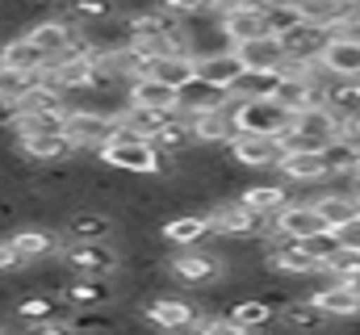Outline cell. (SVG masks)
<instances>
[{"label":"cell","instance_id":"obj_1","mask_svg":"<svg viewBox=\"0 0 360 335\" xmlns=\"http://www.w3.org/2000/svg\"><path fill=\"white\" fill-rule=\"evenodd\" d=\"M340 134H344V118L331 105H314V109L293 113L289 134H285V151H327Z\"/></svg>","mask_w":360,"mask_h":335},{"label":"cell","instance_id":"obj_2","mask_svg":"<svg viewBox=\"0 0 360 335\" xmlns=\"http://www.w3.org/2000/svg\"><path fill=\"white\" fill-rule=\"evenodd\" d=\"M101 164L113 172H130V176H168L172 172V160L155 143H109L101 151Z\"/></svg>","mask_w":360,"mask_h":335},{"label":"cell","instance_id":"obj_3","mask_svg":"<svg viewBox=\"0 0 360 335\" xmlns=\"http://www.w3.org/2000/svg\"><path fill=\"white\" fill-rule=\"evenodd\" d=\"M231 118H235L239 134H272V139H285L289 122H293V113L281 109L276 101H239V96H235Z\"/></svg>","mask_w":360,"mask_h":335},{"label":"cell","instance_id":"obj_4","mask_svg":"<svg viewBox=\"0 0 360 335\" xmlns=\"http://www.w3.org/2000/svg\"><path fill=\"white\" fill-rule=\"evenodd\" d=\"M117 134V122L109 113H96V109H72L68 118V139L76 151H105Z\"/></svg>","mask_w":360,"mask_h":335},{"label":"cell","instance_id":"obj_5","mask_svg":"<svg viewBox=\"0 0 360 335\" xmlns=\"http://www.w3.org/2000/svg\"><path fill=\"white\" fill-rule=\"evenodd\" d=\"M285 156V139H272V134H235L231 143V160L248 172H269L281 164Z\"/></svg>","mask_w":360,"mask_h":335},{"label":"cell","instance_id":"obj_6","mask_svg":"<svg viewBox=\"0 0 360 335\" xmlns=\"http://www.w3.org/2000/svg\"><path fill=\"white\" fill-rule=\"evenodd\" d=\"M272 231L302 244V239H310V235H319V231H331V227L323 222V214H319L314 201H289V206L272 218Z\"/></svg>","mask_w":360,"mask_h":335},{"label":"cell","instance_id":"obj_7","mask_svg":"<svg viewBox=\"0 0 360 335\" xmlns=\"http://www.w3.org/2000/svg\"><path fill=\"white\" fill-rule=\"evenodd\" d=\"M76 21H68V17H46V21H34L30 25V38L38 42V51L51 59V63H59L63 55H72V42H76Z\"/></svg>","mask_w":360,"mask_h":335},{"label":"cell","instance_id":"obj_8","mask_svg":"<svg viewBox=\"0 0 360 335\" xmlns=\"http://www.w3.org/2000/svg\"><path fill=\"white\" fill-rule=\"evenodd\" d=\"M222 255H214V251H180L176 260H172V268H168V277L180 281V285H214L218 277H222Z\"/></svg>","mask_w":360,"mask_h":335},{"label":"cell","instance_id":"obj_9","mask_svg":"<svg viewBox=\"0 0 360 335\" xmlns=\"http://www.w3.org/2000/svg\"><path fill=\"white\" fill-rule=\"evenodd\" d=\"M63 260L80 277H109L117 268V251L109 248V244H68Z\"/></svg>","mask_w":360,"mask_h":335},{"label":"cell","instance_id":"obj_10","mask_svg":"<svg viewBox=\"0 0 360 335\" xmlns=\"http://www.w3.org/2000/svg\"><path fill=\"white\" fill-rule=\"evenodd\" d=\"M218 21H222V34H226L235 46L269 34V8H260V4H239V8H231V13H222Z\"/></svg>","mask_w":360,"mask_h":335},{"label":"cell","instance_id":"obj_11","mask_svg":"<svg viewBox=\"0 0 360 335\" xmlns=\"http://www.w3.org/2000/svg\"><path fill=\"white\" fill-rule=\"evenodd\" d=\"M0 68L25 72V76H42V72H51V59L38 51V42L30 34H17V38L0 42Z\"/></svg>","mask_w":360,"mask_h":335},{"label":"cell","instance_id":"obj_12","mask_svg":"<svg viewBox=\"0 0 360 335\" xmlns=\"http://www.w3.org/2000/svg\"><path fill=\"white\" fill-rule=\"evenodd\" d=\"M226 109H235V92H222V88L205 84L201 76L188 88H180V113L184 118H193V113H226Z\"/></svg>","mask_w":360,"mask_h":335},{"label":"cell","instance_id":"obj_13","mask_svg":"<svg viewBox=\"0 0 360 335\" xmlns=\"http://www.w3.org/2000/svg\"><path fill=\"white\" fill-rule=\"evenodd\" d=\"M281 42H285V55H289V59H297V63H323V51L331 46V30L302 21V25H297L293 34H285Z\"/></svg>","mask_w":360,"mask_h":335},{"label":"cell","instance_id":"obj_14","mask_svg":"<svg viewBox=\"0 0 360 335\" xmlns=\"http://www.w3.org/2000/svg\"><path fill=\"white\" fill-rule=\"evenodd\" d=\"M276 172L293 184H327L331 180V168L323 160V151H285Z\"/></svg>","mask_w":360,"mask_h":335},{"label":"cell","instance_id":"obj_15","mask_svg":"<svg viewBox=\"0 0 360 335\" xmlns=\"http://www.w3.org/2000/svg\"><path fill=\"white\" fill-rule=\"evenodd\" d=\"M147 323L151 327H160V331H193L197 327V310H193V302H184V298H155L147 310Z\"/></svg>","mask_w":360,"mask_h":335},{"label":"cell","instance_id":"obj_16","mask_svg":"<svg viewBox=\"0 0 360 335\" xmlns=\"http://www.w3.org/2000/svg\"><path fill=\"white\" fill-rule=\"evenodd\" d=\"M235 55L243 59L248 72H281V63L289 59L285 55V42L276 34H264V38H252V42H239Z\"/></svg>","mask_w":360,"mask_h":335},{"label":"cell","instance_id":"obj_17","mask_svg":"<svg viewBox=\"0 0 360 335\" xmlns=\"http://www.w3.org/2000/svg\"><path fill=\"white\" fill-rule=\"evenodd\" d=\"M96 55H63L59 63H51L46 80L55 84L59 92H72V88H92V76H96Z\"/></svg>","mask_w":360,"mask_h":335},{"label":"cell","instance_id":"obj_18","mask_svg":"<svg viewBox=\"0 0 360 335\" xmlns=\"http://www.w3.org/2000/svg\"><path fill=\"white\" fill-rule=\"evenodd\" d=\"M126 92H130L126 101H130V105H143V109H160V113H176V109H180V88L155 80V76L130 84Z\"/></svg>","mask_w":360,"mask_h":335},{"label":"cell","instance_id":"obj_19","mask_svg":"<svg viewBox=\"0 0 360 335\" xmlns=\"http://www.w3.org/2000/svg\"><path fill=\"white\" fill-rule=\"evenodd\" d=\"M243 76H248V68H243V59H239L235 51H222V55L201 59V80L214 84V88H222V92H235Z\"/></svg>","mask_w":360,"mask_h":335},{"label":"cell","instance_id":"obj_20","mask_svg":"<svg viewBox=\"0 0 360 335\" xmlns=\"http://www.w3.org/2000/svg\"><path fill=\"white\" fill-rule=\"evenodd\" d=\"M310 302H314L319 310H327L331 319H360V298L348 289V281H331V285L314 289Z\"/></svg>","mask_w":360,"mask_h":335},{"label":"cell","instance_id":"obj_21","mask_svg":"<svg viewBox=\"0 0 360 335\" xmlns=\"http://www.w3.org/2000/svg\"><path fill=\"white\" fill-rule=\"evenodd\" d=\"M68 118H72L68 105H55V109H30V113H21V122H17V139L68 134Z\"/></svg>","mask_w":360,"mask_h":335},{"label":"cell","instance_id":"obj_22","mask_svg":"<svg viewBox=\"0 0 360 335\" xmlns=\"http://www.w3.org/2000/svg\"><path fill=\"white\" fill-rule=\"evenodd\" d=\"M210 231H214V227H210V214H180V218H168V222H164L160 235H164L172 248H197Z\"/></svg>","mask_w":360,"mask_h":335},{"label":"cell","instance_id":"obj_23","mask_svg":"<svg viewBox=\"0 0 360 335\" xmlns=\"http://www.w3.org/2000/svg\"><path fill=\"white\" fill-rule=\"evenodd\" d=\"M323 72L331 80H360V46L331 38V46L323 51Z\"/></svg>","mask_w":360,"mask_h":335},{"label":"cell","instance_id":"obj_24","mask_svg":"<svg viewBox=\"0 0 360 335\" xmlns=\"http://www.w3.org/2000/svg\"><path fill=\"white\" fill-rule=\"evenodd\" d=\"M13 248H17V255H21V264H34V260H42V255L63 251V239H59L55 231L25 227V231H17V235H13Z\"/></svg>","mask_w":360,"mask_h":335},{"label":"cell","instance_id":"obj_25","mask_svg":"<svg viewBox=\"0 0 360 335\" xmlns=\"http://www.w3.org/2000/svg\"><path fill=\"white\" fill-rule=\"evenodd\" d=\"M327 310H319L310 298H302V302H289L285 310H281V327H289L293 335H319L327 327Z\"/></svg>","mask_w":360,"mask_h":335},{"label":"cell","instance_id":"obj_26","mask_svg":"<svg viewBox=\"0 0 360 335\" xmlns=\"http://www.w3.org/2000/svg\"><path fill=\"white\" fill-rule=\"evenodd\" d=\"M151 76L164 80V84H172V88H188V84L201 76V59H197V55H160Z\"/></svg>","mask_w":360,"mask_h":335},{"label":"cell","instance_id":"obj_27","mask_svg":"<svg viewBox=\"0 0 360 335\" xmlns=\"http://www.w3.org/2000/svg\"><path fill=\"white\" fill-rule=\"evenodd\" d=\"M17 143H21V151H25L30 160H38V164H63L68 156H76V147H72L68 134H38V139H17Z\"/></svg>","mask_w":360,"mask_h":335},{"label":"cell","instance_id":"obj_28","mask_svg":"<svg viewBox=\"0 0 360 335\" xmlns=\"http://www.w3.org/2000/svg\"><path fill=\"white\" fill-rule=\"evenodd\" d=\"M63 298L72 302V306H80V310H101L105 302H113V289H109V281L105 277H80V281H68V289H63Z\"/></svg>","mask_w":360,"mask_h":335},{"label":"cell","instance_id":"obj_29","mask_svg":"<svg viewBox=\"0 0 360 335\" xmlns=\"http://www.w3.org/2000/svg\"><path fill=\"white\" fill-rule=\"evenodd\" d=\"M314 206H319V214H323V222L331 231H340L352 218H360V197H352V193H323V197H314Z\"/></svg>","mask_w":360,"mask_h":335},{"label":"cell","instance_id":"obj_30","mask_svg":"<svg viewBox=\"0 0 360 335\" xmlns=\"http://www.w3.org/2000/svg\"><path fill=\"white\" fill-rule=\"evenodd\" d=\"M289 201H293V197H289L285 189H276V184H252V189L239 193V206H248L252 214H264V218H276Z\"/></svg>","mask_w":360,"mask_h":335},{"label":"cell","instance_id":"obj_31","mask_svg":"<svg viewBox=\"0 0 360 335\" xmlns=\"http://www.w3.org/2000/svg\"><path fill=\"white\" fill-rule=\"evenodd\" d=\"M63 231L72 244H105V235L113 231V218L109 214H72L63 222Z\"/></svg>","mask_w":360,"mask_h":335},{"label":"cell","instance_id":"obj_32","mask_svg":"<svg viewBox=\"0 0 360 335\" xmlns=\"http://www.w3.org/2000/svg\"><path fill=\"white\" fill-rule=\"evenodd\" d=\"M17 319H25L30 327L34 323H55V319H63V302H59V293H25L17 302Z\"/></svg>","mask_w":360,"mask_h":335},{"label":"cell","instance_id":"obj_33","mask_svg":"<svg viewBox=\"0 0 360 335\" xmlns=\"http://www.w3.org/2000/svg\"><path fill=\"white\" fill-rule=\"evenodd\" d=\"M231 319L239 327H248V331H260V327H269L272 319H276V310L264 298H239V302H231Z\"/></svg>","mask_w":360,"mask_h":335},{"label":"cell","instance_id":"obj_34","mask_svg":"<svg viewBox=\"0 0 360 335\" xmlns=\"http://www.w3.org/2000/svg\"><path fill=\"white\" fill-rule=\"evenodd\" d=\"M276 84H281V72H248L235 88V96L239 101H272Z\"/></svg>","mask_w":360,"mask_h":335},{"label":"cell","instance_id":"obj_35","mask_svg":"<svg viewBox=\"0 0 360 335\" xmlns=\"http://www.w3.org/2000/svg\"><path fill=\"white\" fill-rule=\"evenodd\" d=\"M117 17V0H72V21L80 25H101Z\"/></svg>","mask_w":360,"mask_h":335},{"label":"cell","instance_id":"obj_36","mask_svg":"<svg viewBox=\"0 0 360 335\" xmlns=\"http://www.w3.org/2000/svg\"><path fill=\"white\" fill-rule=\"evenodd\" d=\"M340 248H344V244H340V235H335V231H319V235L302 239V251H306L314 264H323V268H327V264L340 255Z\"/></svg>","mask_w":360,"mask_h":335},{"label":"cell","instance_id":"obj_37","mask_svg":"<svg viewBox=\"0 0 360 335\" xmlns=\"http://www.w3.org/2000/svg\"><path fill=\"white\" fill-rule=\"evenodd\" d=\"M302 25V8L297 4H269V34L285 38Z\"/></svg>","mask_w":360,"mask_h":335},{"label":"cell","instance_id":"obj_38","mask_svg":"<svg viewBox=\"0 0 360 335\" xmlns=\"http://www.w3.org/2000/svg\"><path fill=\"white\" fill-rule=\"evenodd\" d=\"M38 84V76H25V72H13V68H0V101H25V92Z\"/></svg>","mask_w":360,"mask_h":335},{"label":"cell","instance_id":"obj_39","mask_svg":"<svg viewBox=\"0 0 360 335\" xmlns=\"http://www.w3.org/2000/svg\"><path fill=\"white\" fill-rule=\"evenodd\" d=\"M193 335H252V331L239 327L231 315H201L197 327H193Z\"/></svg>","mask_w":360,"mask_h":335},{"label":"cell","instance_id":"obj_40","mask_svg":"<svg viewBox=\"0 0 360 335\" xmlns=\"http://www.w3.org/2000/svg\"><path fill=\"white\" fill-rule=\"evenodd\" d=\"M323 272H327L331 281H352V277L360 272V251L340 248V255H335V260H331V264H327Z\"/></svg>","mask_w":360,"mask_h":335},{"label":"cell","instance_id":"obj_41","mask_svg":"<svg viewBox=\"0 0 360 335\" xmlns=\"http://www.w3.org/2000/svg\"><path fill=\"white\" fill-rule=\"evenodd\" d=\"M72 327H76L80 335H96V331H113V327H117V319H113V315L92 310V315H72Z\"/></svg>","mask_w":360,"mask_h":335},{"label":"cell","instance_id":"obj_42","mask_svg":"<svg viewBox=\"0 0 360 335\" xmlns=\"http://www.w3.org/2000/svg\"><path fill=\"white\" fill-rule=\"evenodd\" d=\"M164 8H172L180 21H188V17H201V13H210V4L214 0H160Z\"/></svg>","mask_w":360,"mask_h":335},{"label":"cell","instance_id":"obj_43","mask_svg":"<svg viewBox=\"0 0 360 335\" xmlns=\"http://www.w3.org/2000/svg\"><path fill=\"white\" fill-rule=\"evenodd\" d=\"M25 335H80L72 327V319H55V323H34L25 327Z\"/></svg>","mask_w":360,"mask_h":335},{"label":"cell","instance_id":"obj_44","mask_svg":"<svg viewBox=\"0 0 360 335\" xmlns=\"http://www.w3.org/2000/svg\"><path fill=\"white\" fill-rule=\"evenodd\" d=\"M17 122H21V101H0V134L8 130H17Z\"/></svg>","mask_w":360,"mask_h":335},{"label":"cell","instance_id":"obj_45","mask_svg":"<svg viewBox=\"0 0 360 335\" xmlns=\"http://www.w3.org/2000/svg\"><path fill=\"white\" fill-rule=\"evenodd\" d=\"M17 268H25V264L13 248V239H0V272H17Z\"/></svg>","mask_w":360,"mask_h":335},{"label":"cell","instance_id":"obj_46","mask_svg":"<svg viewBox=\"0 0 360 335\" xmlns=\"http://www.w3.org/2000/svg\"><path fill=\"white\" fill-rule=\"evenodd\" d=\"M335 235H340V244H344V248L360 251V218H352V222H348V227H340V231H335Z\"/></svg>","mask_w":360,"mask_h":335},{"label":"cell","instance_id":"obj_47","mask_svg":"<svg viewBox=\"0 0 360 335\" xmlns=\"http://www.w3.org/2000/svg\"><path fill=\"white\" fill-rule=\"evenodd\" d=\"M344 139H352V143H360V113H356V118H348V122H344Z\"/></svg>","mask_w":360,"mask_h":335},{"label":"cell","instance_id":"obj_48","mask_svg":"<svg viewBox=\"0 0 360 335\" xmlns=\"http://www.w3.org/2000/svg\"><path fill=\"white\" fill-rule=\"evenodd\" d=\"M348 289H352V293H356V298H360V272H356V277H352V281H348Z\"/></svg>","mask_w":360,"mask_h":335},{"label":"cell","instance_id":"obj_49","mask_svg":"<svg viewBox=\"0 0 360 335\" xmlns=\"http://www.w3.org/2000/svg\"><path fill=\"white\" fill-rule=\"evenodd\" d=\"M164 335H184V331H164Z\"/></svg>","mask_w":360,"mask_h":335},{"label":"cell","instance_id":"obj_50","mask_svg":"<svg viewBox=\"0 0 360 335\" xmlns=\"http://www.w3.org/2000/svg\"><path fill=\"white\" fill-rule=\"evenodd\" d=\"M356 180H360V172H356Z\"/></svg>","mask_w":360,"mask_h":335}]
</instances>
